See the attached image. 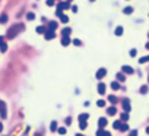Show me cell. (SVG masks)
<instances>
[{
	"label": "cell",
	"instance_id": "1",
	"mask_svg": "<svg viewBox=\"0 0 149 136\" xmlns=\"http://www.w3.org/2000/svg\"><path fill=\"white\" fill-rule=\"evenodd\" d=\"M25 29V25L23 23H15V25H12L9 29H7V32H6V37L7 38H15L19 32H22Z\"/></svg>",
	"mask_w": 149,
	"mask_h": 136
},
{
	"label": "cell",
	"instance_id": "2",
	"mask_svg": "<svg viewBox=\"0 0 149 136\" xmlns=\"http://www.w3.org/2000/svg\"><path fill=\"white\" fill-rule=\"evenodd\" d=\"M0 117L1 119H6L7 117V110H6V104L0 100Z\"/></svg>",
	"mask_w": 149,
	"mask_h": 136
},
{
	"label": "cell",
	"instance_id": "3",
	"mask_svg": "<svg viewBox=\"0 0 149 136\" xmlns=\"http://www.w3.org/2000/svg\"><path fill=\"white\" fill-rule=\"evenodd\" d=\"M105 75H107V69L101 67V69H98V70H97V73H95V78H97L98 81H101V79H102Z\"/></svg>",
	"mask_w": 149,
	"mask_h": 136
},
{
	"label": "cell",
	"instance_id": "4",
	"mask_svg": "<svg viewBox=\"0 0 149 136\" xmlns=\"http://www.w3.org/2000/svg\"><path fill=\"white\" fill-rule=\"evenodd\" d=\"M44 38L48 40V41H50V40H54V38H56V31H50V29H47V31L44 32Z\"/></svg>",
	"mask_w": 149,
	"mask_h": 136
},
{
	"label": "cell",
	"instance_id": "5",
	"mask_svg": "<svg viewBox=\"0 0 149 136\" xmlns=\"http://www.w3.org/2000/svg\"><path fill=\"white\" fill-rule=\"evenodd\" d=\"M57 7H60V9H63V10H67V9H70V1H59V4H57Z\"/></svg>",
	"mask_w": 149,
	"mask_h": 136
},
{
	"label": "cell",
	"instance_id": "6",
	"mask_svg": "<svg viewBox=\"0 0 149 136\" xmlns=\"http://www.w3.org/2000/svg\"><path fill=\"white\" fill-rule=\"evenodd\" d=\"M121 72H124V75H132V73H135L133 67H130V66H126V64L121 67Z\"/></svg>",
	"mask_w": 149,
	"mask_h": 136
},
{
	"label": "cell",
	"instance_id": "7",
	"mask_svg": "<svg viewBox=\"0 0 149 136\" xmlns=\"http://www.w3.org/2000/svg\"><path fill=\"white\" fill-rule=\"evenodd\" d=\"M123 110H124V111H127V113L132 110V107H130V101H129L127 98H124V100H123Z\"/></svg>",
	"mask_w": 149,
	"mask_h": 136
},
{
	"label": "cell",
	"instance_id": "8",
	"mask_svg": "<svg viewBox=\"0 0 149 136\" xmlns=\"http://www.w3.org/2000/svg\"><path fill=\"white\" fill-rule=\"evenodd\" d=\"M57 28H59V22H56V21L48 22V28H47V29H50V31H56Z\"/></svg>",
	"mask_w": 149,
	"mask_h": 136
},
{
	"label": "cell",
	"instance_id": "9",
	"mask_svg": "<svg viewBox=\"0 0 149 136\" xmlns=\"http://www.w3.org/2000/svg\"><path fill=\"white\" fill-rule=\"evenodd\" d=\"M70 42H72V41H70V37H69V35H66V37H61V45H63V47H67Z\"/></svg>",
	"mask_w": 149,
	"mask_h": 136
},
{
	"label": "cell",
	"instance_id": "10",
	"mask_svg": "<svg viewBox=\"0 0 149 136\" xmlns=\"http://www.w3.org/2000/svg\"><path fill=\"white\" fill-rule=\"evenodd\" d=\"M107 114H108V116H116V114H117V108L114 107V104L107 108Z\"/></svg>",
	"mask_w": 149,
	"mask_h": 136
},
{
	"label": "cell",
	"instance_id": "11",
	"mask_svg": "<svg viewBox=\"0 0 149 136\" xmlns=\"http://www.w3.org/2000/svg\"><path fill=\"white\" fill-rule=\"evenodd\" d=\"M116 78H117V81H119V82H126V76H124V72H119V73L116 75Z\"/></svg>",
	"mask_w": 149,
	"mask_h": 136
},
{
	"label": "cell",
	"instance_id": "12",
	"mask_svg": "<svg viewBox=\"0 0 149 136\" xmlns=\"http://www.w3.org/2000/svg\"><path fill=\"white\" fill-rule=\"evenodd\" d=\"M98 126H99V129H104V127L107 126V119H105V117H101V119L98 120Z\"/></svg>",
	"mask_w": 149,
	"mask_h": 136
},
{
	"label": "cell",
	"instance_id": "13",
	"mask_svg": "<svg viewBox=\"0 0 149 136\" xmlns=\"http://www.w3.org/2000/svg\"><path fill=\"white\" fill-rule=\"evenodd\" d=\"M97 89H98V94H101V95H102V94H105V85H104L102 82H99V84H98V88H97Z\"/></svg>",
	"mask_w": 149,
	"mask_h": 136
},
{
	"label": "cell",
	"instance_id": "14",
	"mask_svg": "<svg viewBox=\"0 0 149 136\" xmlns=\"http://www.w3.org/2000/svg\"><path fill=\"white\" fill-rule=\"evenodd\" d=\"M123 31H124V29H123V26H117V28L114 29V35L121 37V35H123Z\"/></svg>",
	"mask_w": 149,
	"mask_h": 136
},
{
	"label": "cell",
	"instance_id": "15",
	"mask_svg": "<svg viewBox=\"0 0 149 136\" xmlns=\"http://www.w3.org/2000/svg\"><path fill=\"white\" fill-rule=\"evenodd\" d=\"M148 91H149V86H148V85H143V86H140V89H139V94L145 95V94H148Z\"/></svg>",
	"mask_w": 149,
	"mask_h": 136
},
{
	"label": "cell",
	"instance_id": "16",
	"mask_svg": "<svg viewBox=\"0 0 149 136\" xmlns=\"http://www.w3.org/2000/svg\"><path fill=\"white\" fill-rule=\"evenodd\" d=\"M123 13H124V15H132V13H133V7H132V6L124 7V9H123Z\"/></svg>",
	"mask_w": 149,
	"mask_h": 136
},
{
	"label": "cell",
	"instance_id": "17",
	"mask_svg": "<svg viewBox=\"0 0 149 136\" xmlns=\"http://www.w3.org/2000/svg\"><path fill=\"white\" fill-rule=\"evenodd\" d=\"M70 32H72V29L67 26V28H63L61 29V37H66V35H70Z\"/></svg>",
	"mask_w": 149,
	"mask_h": 136
},
{
	"label": "cell",
	"instance_id": "18",
	"mask_svg": "<svg viewBox=\"0 0 149 136\" xmlns=\"http://www.w3.org/2000/svg\"><path fill=\"white\" fill-rule=\"evenodd\" d=\"M114 91H117V89H120V84H119V81H113L111 82V85H110Z\"/></svg>",
	"mask_w": 149,
	"mask_h": 136
},
{
	"label": "cell",
	"instance_id": "19",
	"mask_svg": "<svg viewBox=\"0 0 149 136\" xmlns=\"http://www.w3.org/2000/svg\"><path fill=\"white\" fill-rule=\"evenodd\" d=\"M79 122H86L88 119H89V114H86V113H83V114H79Z\"/></svg>",
	"mask_w": 149,
	"mask_h": 136
},
{
	"label": "cell",
	"instance_id": "20",
	"mask_svg": "<svg viewBox=\"0 0 149 136\" xmlns=\"http://www.w3.org/2000/svg\"><path fill=\"white\" fill-rule=\"evenodd\" d=\"M121 125H123V123H121V120H116V122L113 123V127H114V129H117V130H120V129H121Z\"/></svg>",
	"mask_w": 149,
	"mask_h": 136
},
{
	"label": "cell",
	"instance_id": "21",
	"mask_svg": "<svg viewBox=\"0 0 149 136\" xmlns=\"http://www.w3.org/2000/svg\"><path fill=\"white\" fill-rule=\"evenodd\" d=\"M35 31H37L38 34H44V32L47 31V28H45L44 25H40V26H37V29H35Z\"/></svg>",
	"mask_w": 149,
	"mask_h": 136
},
{
	"label": "cell",
	"instance_id": "22",
	"mask_svg": "<svg viewBox=\"0 0 149 136\" xmlns=\"http://www.w3.org/2000/svg\"><path fill=\"white\" fill-rule=\"evenodd\" d=\"M0 51H1V53H6V51H7V44H6L4 41L0 42Z\"/></svg>",
	"mask_w": 149,
	"mask_h": 136
},
{
	"label": "cell",
	"instance_id": "23",
	"mask_svg": "<svg viewBox=\"0 0 149 136\" xmlns=\"http://www.w3.org/2000/svg\"><path fill=\"white\" fill-rule=\"evenodd\" d=\"M7 19H9V16H7L6 13H1V15H0V23H6Z\"/></svg>",
	"mask_w": 149,
	"mask_h": 136
},
{
	"label": "cell",
	"instance_id": "24",
	"mask_svg": "<svg viewBox=\"0 0 149 136\" xmlns=\"http://www.w3.org/2000/svg\"><path fill=\"white\" fill-rule=\"evenodd\" d=\"M59 129V126H57V122H51V125H50V130L51 132H56Z\"/></svg>",
	"mask_w": 149,
	"mask_h": 136
},
{
	"label": "cell",
	"instance_id": "25",
	"mask_svg": "<svg viewBox=\"0 0 149 136\" xmlns=\"http://www.w3.org/2000/svg\"><path fill=\"white\" fill-rule=\"evenodd\" d=\"M60 22H61V23H67V22H69V16H67V15H61V16H60Z\"/></svg>",
	"mask_w": 149,
	"mask_h": 136
},
{
	"label": "cell",
	"instance_id": "26",
	"mask_svg": "<svg viewBox=\"0 0 149 136\" xmlns=\"http://www.w3.org/2000/svg\"><path fill=\"white\" fill-rule=\"evenodd\" d=\"M120 119H121V122H127V120H129V113H127V111H124V113L120 116Z\"/></svg>",
	"mask_w": 149,
	"mask_h": 136
},
{
	"label": "cell",
	"instance_id": "27",
	"mask_svg": "<svg viewBox=\"0 0 149 136\" xmlns=\"http://www.w3.org/2000/svg\"><path fill=\"white\" fill-rule=\"evenodd\" d=\"M26 19H28V21H34V19H35V13H34V12L26 13Z\"/></svg>",
	"mask_w": 149,
	"mask_h": 136
},
{
	"label": "cell",
	"instance_id": "28",
	"mask_svg": "<svg viewBox=\"0 0 149 136\" xmlns=\"http://www.w3.org/2000/svg\"><path fill=\"white\" fill-rule=\"evenodd\" d=\"M149 62V56H143L142 59H139V63L140 64H143V63H148Z\"/></svg>",
	"mask_w": 149,
	"mask_h": 136
},
{
	"label": "cell",
	"instance_id": "29",
	"mask_svg": "<svg viewBox=\"0 0 149 136\" xmlns=\"http://www.w3.org/2000/svg\"><path fill=\"white\" fill-rule=\"evenodd\" d=\"M108 101H110L111 104H116V103H117V97H116V95H110V97H108Z\"/></svg>",
	"mask_w": 149,
	"mask_h": 136
},
{
	"label": "cell",
	"instance_id": "30",
	"mask_svg": "<svg viewBox=\"0 0 149 136\" xmlns=\"http://www.w3.org/2000/svg\"><path fill=\"white\" fill-rule=\"evenodd\" d=\"M97 105H98V107H105V101H104V100H98V101H97Z\"/></svg>",
	"mask_w": 149,
	"mask_h": 136
},
{
	"label": "cell",
	"instance_id": "31",
	"mask_svg": "<svg viewBox=\"0 0 149 136\" xmlns=\"http://www.w3.org/2000/svg\"><path fill=\"white\" fill-rule=\"evenodd\" d=\"M120 130H121V132H127V130H129V126H127V123H123Z\"/></svg>",
	"mask_w": 149,
	"mask_h": 136
},
{
	"label": "cell",
	"instance_id": "32",
	"mask_svg": "<svg viewBox=\"0 0 149 136\" xmlns=\"http://www.w3.org/2000/svg\"><path fill=\"white\" fill-rule=\"evenodd\" d=\"M61 15H63V9H60V7H57V10H56V16H59V18H60Z\"/></svg>",
	"mask_w": 149,
	"mask_h": 136
},
{
	"label": "cell",
	"instance_id": "33",
	"mask_svg": "<svg viewBox=\"0 0 149 136\" xmlns=\"http://www.w3.org/2000/svg\"><path fill=\"white\" fill-rule=\"evenodd\" d=\"M79 127H80L82 130H85V129H86V122H79Z\"/></svg>",
	"mask_w": 149,
	"mask_h": 136
},
{
	"label": "cell",
	"instance_id": "34",
	"mask_svg": "<svg viewBox=\"0 0 149 136\" xmlns=\"http://www.w3.org/2000/svg\"><path fill=\"white\" fill-rule=\"evenodd\" d=\"M72 42H73V45H78V47H79V45L82 44V41H80V40H78V38H76V40H73Z\"/></svg>",
	"mask_w": 149,
	"mask_h": 136
},
{
	"label": "cell",
	"instance_id": "35",
	"mask_svg": "<svg viewBox=\"0 0 149 136\" xmlns=\"http://www.w3.org/2000/svg\"><path fill=\"white\" fill-rule=\"evenodd\" d=\"M57 132H59L60 135H64V133H66V127H59V129H57Z\"/></svg>",
	"mask_w": 149,
	"mask_h": 136
},
{
	"label": "cell",
	"instance_id": "36",
	"mask_svg": "<svg viewBox=\"0 0 149 136\" xmlns=\"http://www.w3.org/2000/svg\"><path fill=\"white\" fill-rule=\"evenodd\" d=\"M54 4H56V0H47V6L51 7V6H54Z\"/></svg>",
	"mask_w": 149,
	"mask_h": 136
},
{
	"label": "cell",
	"instance_id": "37",
	"mask_svg": "<svg viewBox=\"0 0 149 136\" xmlns=\"http://www.w3.org/2000/svg\"><path fill=\"white\" fill-rule=\"evenodd\" d=\"M136 53H138V51H136V48H132V50H130V56H132V57H135V56H136Z\"/></svg>",
	"mask_w": 149,
	"mask_h": 136
},
{
	"label": "cell",
	"instance_id": "38",
	"mask_svg": "<svg viewBox=\"0 0 149 136\" xmlns=\"http://www.w3.org/2000/svg\"><path fill=\"white\" fill-rule=\"evenodd\" d=\"M97 135H110V133H108V132H104V130H98Z\"/></svg>",
	"mask_w": 149,
	"mask_h": 136
},
{
	"label": "cell",
	"instance_id": "39",
	"mask_svg": "<svg viewBox=\"0 0 149 136\" xmlns=\"http://www.w3.org/2000/svg\"><path fill=\"white\" fill-rule=\"evenodd\" d=\"M64 122H66V125H67V126H69V125H70V123H72V119H70V117H67V119H66V120H64Z\"/></svg>",
	"mask_w": 149,
	"mask_h": 136
},
{
	"label": "cell",
	"instance_id": "40",
	"mask_svg": "<svg viewBox=\"0 0 149 136\" xmlns=\"http://www.w3.org/2000/svg\"><path fill=\"white\" fill-rule=\"evenodd\" d=\"M70 9H72V12H75V13H76V12H78V6H72V7H70Z\"/></svg>",
	"mask_w": 149,
	"mask_h": 136
},
{
	"label": "cell",
	"instance_id": "41",
	"mask_svg": "<svg viewBox=\"0 0 149 136\" xmlns=\"http://www.w3.org/2000/svg\"><path fill=\"white\" fill-rule=\"evenodd\" d=\"M145 48H146V50H149V41H148V42H146V45H145Z\"/></svg>",
	"mask_w": 149,
	"mask_h": 136
},
{
	"label": "cell",
	"instance_id": "42",
	"mask_svg": "<svg viewBox=\"0 0 149 136\" xmlns=\"http://www.w3.org/2000/svg\"><path fill=\"white\" fill-rule=\"evenodd\" d=\"M1 130H3V125L0 123V132H1Z\"/></svg>",
	"mask_w": 149,
	"mask_h": 136
},
{
	"label": "cell",
	"instance_id": "43",
	"mask_svg": "<svg viewBox=\"0 0 149 136\" xmlns=\"http://www.w3.org/2000/svg\"><path fill=\"white\" fill-rule=\"evenodd\" d=\"M1 41H3V37H0V42H1Z\"/></svg>",
	"mask_w": 149,
	"mask_h": 136
},
{
	"label": "cell",
	"instance_id": "44",
	"mask_svg": "<svg viewBox=\"0 0 149 136\" xmlns=\"http://www.w3.org/2000/svg\"><path fill=\"white\" fill-rule=\"evenodd\" d=\"M148 82H149V73H148Z\"/></svg>",
	"mask_w": 149,
	"mask_h": 136
},
{
	"label": "cell",
	"instance_id": "45",
	"mask_svg": "<svg viewBox=\"0 0 149 136\" xmlns=\"http://www.w3.org/2000/svg\"><path fill=\"white\" fill-rule=\"evenodd\" d=\"M89 1H95V0H89Z\"/></svg>",
	"mask_w": 149,
	"mask_h": 136
},
{
	"label": "cell",
	"instance_id": "46",
	"mask_svg": "<svg viewBox=\"0 0 149 136\" xmlns=\"http://www.w3.org/2000/svg\"><path fill=\"white\" fill-rule=\"evenodd\" d=\"M67 1H73V0H67Z\"/></svg>",
	"mask_w": 149,
	"mask_h": 136
},
{
	"label": "cell",
	"instance_id": "47",
	"mask_svg": "<svg viewBox=\"0 0 149 136\" xmlns=\"http://www.w3.org/2000/svg\"><path fill=\"white\" fill-rule=\"evenodd\" d=\"M148 37H149V32H148Z\"/></svg>",
	"mask_w": 149,
	"mask_h": 136
}]
</instances>
